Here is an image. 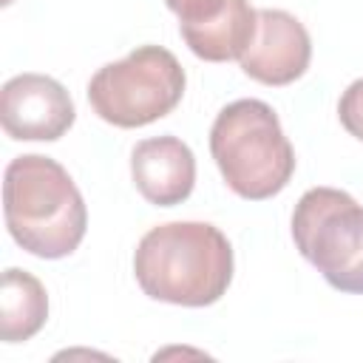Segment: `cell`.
Instances as JSON below:
<instances>
[{
  "label": "cell",
  "mask_w": 363,
  "mask_h": 363,
  "mask_svg": "<svg viewBox=\"0 0 363 363\" xmlns=\"http://www.w3.org/2000/svg\"><path fill=\"white\" fill-rule=\"evenodd\" d=\"M133 275L153 301L210 306L233 281V247L207 221H167L142 235Z\"/></svg>",
  "instance_id": "cell-1"
},
{
  "label": "cell",
  "mask_w": 363,
  "mask_h": 363,
  "mask_svg": "<svg viewBox=\"0 0 363 363\" xmlns=\"http://www.w3.org/2000/svg\"><path fill=\"white\" fill-rule=\"evenodd\" d=\"M9 235L37 258L71 255L88 230V210L68 170L51 156L23 153L3 176Z\"/></svg>",
  "instance_id": "cell-2"
},
{
  "label": "cell",
  "mask_w": 363,
  "mask_h": 363,
  "mask_svg": "<svg viewBox=\"0 0 363 363\" xmlns=\"http://www.w3.org/2000/svg\"><path fill=\"white\" fill-rule=\"evenodd\" d=\"M210 153L224 184L250 201L278 196L295 173V150L278 113L261 99H235L210 128Z\"/></svg>",
  "instance_id": "cell-3"
},
{
  "label": "cell",
  "mask_w": 363,
  "mask_h": 363,
  "mask_svg": "<svg viewBox=\"0 0 363 363\" xmlns=\"http://www.w3.org/2000/svg\"><path fill=\"white\" fill-rule=\"evenodd\" d=\"M184 68L162 45H139L102 65L88 82L94 113L116 128H142L167 116L184 96Z\"/></svg>",
  "instance_id": "cell-4"
},
{
  "label": "cell",
  "mask_w": 363,
  "mask_h": 363,
  "mask_svg": "<svg viewBox=\"0 0 363 363\" xmlns=\"http://www.w3.org/2000/svg\"><path fill=\"white\" fill-rule=\"evenodd\" d=\"M292 241L332 289L363 295V204L346 190H306L292 213Z\"/></svg>",
  "instance_id": "cell-5"
},
{
  "label": "cell",
  "mask_w": 363,
  "mask_h": 363,
  "mask_svg": "<svg viewBox=\"0 0 363 363\" xmlns=\"http://www.w3.org/2000/svg\"><path fill=\"white\" fill-rule=\"evenodd\" d=\"M77 111L68 91L45 74H17L0 91V122L20 142H54L68 133Z\"/></svg>",
  "instance_id": "cell-6"
},
{
  "label": "cell",
  "mask_w": 363,
  "mask_h": 363,
  "mask_svg": "<svg viewBox=\"0 0 363 363\" xmlns=\"http://www.w3.org/2000/svg\"><path fill=\"white\" fill-rule=\"evenodd\" d=\"M312 60L309 31L284 9H258L255 37L241 54V71L264 85H289L301 79Z\"/></svg>",
  "instance_id": "cell-7"
},
{
  "label": "cell",
  "mask_w": 363,
  "mask_h": 363,
  "mask_svg": "<svg viewBox=\"0 0 363 363\" xmlns=\"http://www.w3.org/2000/svg\"><path fill=\"white\" fill-rule=\"evenodd\" d=\"M130 176L145 201L156 207L182 204L196 184V156L179 136H150L130 153Z\"/></svg>",
  "instance_id": "cell-8"
},
{
  "label": "cell",
  "mask_w": 363,
  "mask_h": 363,
  "mask_svg": "<svg viewBox=\"0 0 363 363\" xmlns=\"http://www.w3.org/2000/svg\"><path fill=\"white\" fill-rule=\"evenodd\" d=\"M48 318V295L40 278L26 269L9 267L0 284V337L20 343L34 337Z\"/></svg>",
  "instance_id": "cell-9"
},
{
  "label": "cell",
  "mask_w": 363,
  "mask_h": 363,
  "mask_svg": "<svg viewBox=\"0 0 363 363\" xmlns=\"http://www.w3.org/2000/svg\"><path fill=\"white\" fill-rule=\"evenodd\" d=\"M255 23H258V11L250 6V0H230L221 17H216L201 28H190L179 34L199 60L227 62V60H241V54L255 37Z\"/></svg>",
  "instance_id": "cell-10"
},
{
  "label": "cell",
  "mask_w": 363,
  "mask_h": 363,
  "mask_svg": "<svg viewBox=\"0 0 363 363\" xmlns=\"http://www.w3.org/2000/svg\"><path fill=\"white\" fill-rule=\"evenodd\" d=\"M164 6L179 17V31H190L221 17L230 0H164Z\"/></svg>",
  "instance_id": "cell-11"
},
{
  "label": "cell",
  "mask_w": 363,
  "mask_h": 363,
  "mask_svg": "<svg viewBox=\"0 0 363 363\" xmlns=\"http://www.w3.org/2000/svg\"><path fill=\"white\" fill-rule=\"evenodd\" d=\"M337 116H340V125L363 142V77L354 79L343 94H340V102H337Z\"/></svg>",
  "instance_id": "cell-12"
}]
</instances>
